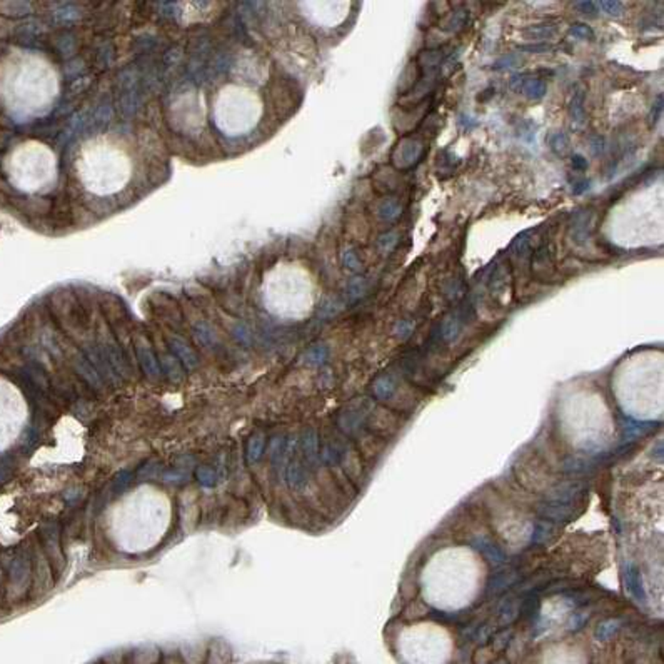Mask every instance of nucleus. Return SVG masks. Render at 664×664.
Returning a JSON list of instances; mask_svg holds the SVG:
<instances>
[{
  "label": "nucleus",
  "mask_w": 664,
  "mask_h": 664,
  "mask_svg": "<svg viewBox=\"0 0 664 664\" xmlns=\"http://www.w3.org/2000/svg\"><path fill=\"white\" fill-rule=\"evenodd\" d=\"M61 95L56 67L32 50H12L0 61V105L17 122L47 116Z\"/></svg>",
  "instance_id": "f257e3e1"
},
{
  "label": "nucleus",
  "mask_w": 664,
  "mask_h": 664,
  "mask_svg": "<svg viewBox=\"0 0 664 664\" xmlns=\"http://www.w3.org/2000/svg\"><path fill=\"white\" fill-rule=\"evenodd\" d=\"M488 568L483 557L466 546L435 551L419 576L422 599L439 611H463L479 598Z\"/></svg>",
  "instance_id": "f03ea898"
},
{
  "label": "nucleus",
  "mask_w": 664,
  "mask_h": 664,
  "mask_svg": "<svg viewBox=\"0 0 664 664\" xmlns=\"http://www.w3.org/2000/svg\"><path fill=\"white\" fill-rule=\"evenodd\" d=\"M171 524V501L159 489L144 486L114 504L109 534L125 553L149 551L166 536Z\"/></svg>",
  "instance_id": "7ed1b4c3"
},
{
  "label": "nucleus",
  "mask_w": 664,
  "mask_h": 664,
  "mask_svg": "<svg viewBox=\"0 0 664 664\" xmlns=\"http://www.w3.org/2000/svg\"><path fill=\"white\" fill-rule=\"evenodd\" d=\"M75 172L87 192L107 197L127 187L132 177V160L111 135H95L80 146Z\"/></svg>",
  "instance_id": "20e7f679"
},
{
  "label": "nucleus",
  "mask_w": 664,
  "mask_h": 664,
  "mask_svg": "<svg viewBox=\"0 0 664 664\" xmlns=\"http://www.w3.org/2000/svg\"><path fill=\"white\" fill-rule=\"evenodd\" d=\"M559 422L566 439L579 449H604L615 439V417L598 394L578 392L566 399Z\"/></svg>",
  "instance_id": "39448f33"
},
{
  "label": "nucleus",
  "mask_w": 664,
  "mask_h": 664,
  "mask_svg": "<svg viewBox=\"0 0 664 664\" xmlns=\"http://www.w3.org/2000/svg\"><path fill=\"white\" fill-rule=\"evenodd\" d=\"M617 406L638 421H661L664 414L661 362H634L615 380Z\"/></svg>",
  "instance_id": "423d86ee"
},
{
  "label": "nucleus",
  "mask_w": 664,
  "mask_h": 664,
  "mask_svg": "<svg viewBox=\"0 0 664 664\" xmlns=\"http://www.w3.org/2000/svg\"><path fill=\"white\" fill-rule=\"evenodd\" d=\"M8 180L25 194H39L52 187L59 177V160L47 144L25 141L6 159Z\"/></svg>",
  "instance_id": "0eeeda50"
},
{
  "label": "nucleus",
  "mask_w": 664,
  "mask_h": 664,
  "mask_svg": "<svg viewBox=\"0 0 664 664\" xmlns=\"http://www.w3.org/2000/svg\"><path fill=\"white\" fill-rule=\"evenodd\" d=\"M262 301L272 316L282 319H301L311 306V287L301 269L279 264L265 274L262 282Z\"/></svg>",
  "instance_id": "6e6552de"
},
{
  "label": "nucleus",
  "mask_w": 664,
  "mask_h": 664,
  "mask_svg": "<svg viewBox=\"0 0 664 664\" xmlns=\"http://www.w3.org/2000/svg\"><path fill=\"white\" fill-rule=\"evenodd\" d=\"M213 116L219 130L231 137H239L249 134L259 124L262 100L251 87L226 84L215 94Z\"/></svg>",
  "instance_id": "1a4fd4ad"
},
{
  "label": "nucleus",
  "mask_w": 664,
  "mask_h": 664,
  "mask_svg": "<svg viewBox=\"0 0 664 664\" xmlns=\"http://www.w3.org/2000/svg\"><path fill=\"white\" fill-rule=\"evenodd\" d=\"M397 653L406 664H447L454 653V640L442 624L419 621L399 633Z\"/></svg>",
  "instance_id": "9d476101"
},
{
  "label": "nucleus",
  "mask_w": 664,
  "mask_h": 664,
  "mask_svg": "<svg viewBox=\"0 0 664 664\" xmlns=\"http://www.w3.org/2000/svg\"><path fill=\"white\" fill-rule=\"evenodd\" d=\"M27 421V404L14 384L0 378V451L17 441Z\"/></svg>",
  "instance_id": "9b49d317"
},
{
  "label": "nucleus",
  "mask_w": 664,
  "mask_h": 664,
  "mask_svg": "<svg viewBox=\"0 0 664 664\" xmlns=\"http://www.w3.org/2000/svg\"><path fill=\"white\" fill-rule=\"evenodd\" d=\"M511 87L516 92H521L530 100H541L546 95V82L538 77H526V75H514L511 80Z\"/></svg>",
  "instance_id": "f8f14e48"
},
{
  "label": "nucleus",
  "mask_w": 664,
  "mask_h": 664,
  "mask_svg": "<svg viewBox=\"0 0 664 664\" xmlns=\"http://www.w3.org/2000/svg\"><path fill=\"white\" fill-rule=\"evenodd\" d=\"M546 664H585V658L573 646H556L546 656Z\"/></svg>",
  "instance_id": "ddd939ff"
},
{
  "label": "nucleus",
  "mask_w": 664,
  "mask_h": 664,
  "mask_svg": "<svg viewBox=\"0 0 664 664\" xmlns=\"http://www.w3.org/2000/svg\"><path fill=\"white\" fill-rule=\"evenodd\" d=\"M585 88H576L573 94V99H571V105H569V116H571V122H573L574 127H585L586 124V111H585Z\"/></svg>",
  "instance_id": "4468645a"
},
{
  "label": "nucleus",
  "mask_w": 664,
  "mask_h": 664,
  "mask_svg": "<svg viewBox=\"0 0 664 664\" xmlns=\"http://www.w3.org/2000/svg\"><path fill=\"white\" fill-rule=\"evenodd\" d=\"M559 29H557L556 24H534L530 25L523 31V36L530 40H549L553 37L557 36Z\"/></svg>",
  "instance_id": "2eb2a0df"
},
{
  "label": "nucleus",
  "mask_w": 664,
  "mask_h": 664,
  "mask_svg": "<svg viewBox=\"0 0 664 664\" xmlns=\"http://www.w3.org/2000/svg\"><path fill=\"white\" fill-rule=\"evenodd\" d=\"M422 147L417 142H403L399 146V166L401 167H411L416 164V160L421 157Z\"/></svg>",
  "instance_id": "dca6fc26"
},
{
  "label": "nucleus",
  "mask_w": 664,
  "mask_h": 664,
  "mask_svg": "<svg viewBox=\"0 0 664 664\" xmlns=\"http://www.w3.org/2000/svg\"><path fill=\"white\" fill-rule=\"evenodd\" d=\"M548 268H553V257L548 245L543 244L532 257V269L541 276H548Z\"/></svg>",
  "instance_id": "f3484780"
},
{
  "label": "nucleus",
  "mask_w": 664,
  "mask_h": 664,
  "mask_svg": "<svg viewBox=\"0 0 664 664\" xmlns=\"http://www.w3.org/2000/svg\"><path fill=\"white\" fill-rule=\"evenodd\" d=\"M401 210H403V207H401L399 201H396V199L392 197L384 199L378 207L379 217L384 219V221H394L396 217H399Z\"/></svg>",
  "instance_id": "a211bd4d"
},
{
  "label": "nucleus",
  "mask_w": 664,
  "mask_h": 664,
  "mask_svg": "<svg viewBox=\"0 0 664 664\" xmlns=\"http://www.w3.org/2000/svg\"><path fill=\"white\" fill-rule=\"evenodd\" d=\"M573 236L574 240L579 244H582L585 240L589 238V215L587 214H579L573 222Z\"/></svg>",
  "instance_id": "6ab92c4d"
},
{
  "label": "nucleus",
  "mask_w": 664,
  "mask_h": 664,
  "mask_svg": "<svg viewBox=\"0 0 664 664\" xmlns=\"http://www.w3.org/2000/svg\"><path fill=\"white\" fill-rule=\"evenodd\" d=\"M549 147H551V150L554 152V154L559 155V157H564V155L568 154V150H569L568 135H566L564 132L554 134L551 137V141H549Z\"/></svg>",
  "instance_id": "aec40b11"
},
{
  "label": "nucleus",
  "mask_w": 664,
  "mask_h": 664,
  "mask_svg": "<svg viewBox=\"0 0 664 664\" xmlns=\"http://www.w3.org/2000/svg\"><path fill=\"white\" fill-rule=\"evenodd\" d=\"M569 36L579 40H594V32L589 25L586 24H574L571 25Z\"/></svg>",
  "instance_id": "412c9836"
},
{
  "label": "nucleus",
  "mask_w": 664,
  "mask_h": 664,
  "mask_svg": "<svg viewBox=\"0 0 664 664\" xmlns=\"http://www.w3.org/2000/svg\"><path fill=\"white\" fill-rule=\"evenodd\" d=\"M596 6H598V8H601L603 12H606V14L611 15V17L623 15V10H624L623 3L617 2V0H616V2H615V0H603V2L596 3Z\"/></svg>",
  "instance_id": "4be33fe9"
},
{
  "label": "nucleus",
  "mask_w": 664,
  "mask_h": 664,
  "mask_svg": "<svg viewBox=\"0 0 664 664\" xmlns=\"http://www.w3.org/2000/svg\"><path fill=\"white\" fill-rule=\"evenodd\" d=\"M468 12L464 10V8H461V10L456 12V14H452V17L449 20H447V25H446V29L447 31H459L461 27H464V25L468 24Z\"/></svg>",
  "instance_id": "5701e85b"
},
{
  "label": "nucleus",
  "mask_w": 664,
  "mask_h": 664,
  "mask_svg": "<svg viewBox=\"0 0 664 664\" xmlns=\"http://www.w3.org/2000/svg\"><path fill=\"white\" fill-rule=\"evenodd\" d=\"M519 49L524 50V52H531V54H546V52H551L554 45L548 44V42H536V44L521 45Z\"/></svg>",
  "instance_id": "b1692460"
},
{
  "label": "nucleus",
  "mask_w": 664,
  "mask_h": 664,
  "mask_svg": "<svg viewBox=\"0 0 664 664\" xmlns=\"http://www.w3.org/2000/svg\"><path fill=\"white\" fill-rule=\"evenodd\" d=\"M574 7H576L581 14H585L587 17L598 15V6H596V2H576L574 3Z\"/></svg>",
  "instance_id": "393cba45"
},
{
  "label": "nucleus",
  "mask_w": 664,
  "mask_h": 664,
  "mask_svg": "<svg viewBox=\"0 0 664 664\" xmlns=\"http://www.w3.org/2000/svg\"><path fill=\"white\" fill-rule=\"evenodd\" d=\"M397 242V234L396 232H389V234H384L383 238L379 239V247L383 249V251H391L392 247H394Z\"/></svg>",
  "instance_id": "a878e982"
},
{
  "label": "nucleus",
  "mask_w": 664,
  "mask_h": 664,
  "mask_svg": "<svg viewBox=\"0 0 664 664\" xmlns=\"http://www.w3.org/2000/svg\"><path fill=\"white\" fill-rule=\"evenodd\" d=\"M571 164H573V169L574 171H586L587 169V160L582 157V155H573V157H571Z\"/></svg>",
  "instance_id": "bb28decb"
},
{
  "label": "nucleus",
  "mask_w": 664,
  "mask_h": 664,
  "mask_svg": "<svg viewBox=\"0 0 664 664\" xmlns=\"http://www.w3.org/2000/svg\"><path fill=\"white\" fill-rule=\"evenodd\" d=\"M516 57L514 56H507L504 59H501V61H497L496 62V65H494V69H497V70H501V69H509V67H513L516 65Z\"/></svg>",
  "instance_id": "cd10ccee"
},
{
  "label": "nucleus",
  "mask_w": 664,
  "mask_h": 664,
  "mask_svg": "<svg viewBox=\"0 0 664 664\" xmlns=\"http://www.w3.org/2000/svg\"><path fill=\"white\" fill-rule=\"evenodd\" d=\"M661 112H663V97L659 95L658 102L654 104L653 112H651V121H653V124H656V121L659 119V117H661Z\"/></svg>",
  "instance_id": "c85d7f7f"
},
{
  "label": "nucleus",
  "mask_w": 664,
  "mask_h": 664,
  "mask_svg": "<svg viewBox=\"0 0 664 664\" xmlns=\"http://www.w3.org/2000/svg\"><path fill=\"white\" fill-rule=\"evenodd\" d=\"M587 185H589V184H587V180H579L578 184H574L573 192H574V194H581L582 190L587 189Z\"/></svg>",
  "instance_id": "c756f323"
}]
</instances>
